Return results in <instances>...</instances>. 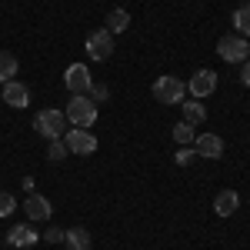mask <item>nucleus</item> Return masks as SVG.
I'll list each match as a JSON object with an SVG mask.
<instances>
[{"instance_id":"obj_1","label":"nucleus","mask_w":250,"mask_h":250,"mask_svg":"<svg viewBox=\"0 0 250 250\" xmlns=\"http://www.w3.org/2000/svg\"><path fill=\"white\" fill-rule=\"evenodd\" d=\"M34 130L40 137H47V140H63V134H67V114L63 110H40L34 117Z\"/></svg>"},{"instance_id":"obj_2","label":"nucleus","mask_w":250,"mask_h":250,"mask_svg":"<svg viewBox=\"0 0 250 250\" xmlns=\"http://www.w3.org/2000/svg\"><path fill=\"white\" fill-rule=\"evenodd\" d=\"M154 97L160 100V104H167V107H173V104H184V97H187V83L180 77H173V74H164V77L154 80Z\"/></svg>"},{"instance_id":"obj_3","label":"nucleus","mask_w":250,"mask_h":250,"mask_svg":"<svg viewBox=\"0 0 250 250\" xmlns=\"http://www.w3.org/2000/svg\"><path fill=\"white\" fill-rule=\"evenodd\" d=\"M67 124L70 127H80V130H87L90 124L97 120V104L90 97H74V100H67Z\"/></svg>"},{"instance_id":"obj_4","label":"nucleus","mask_w":250,"mask_h":250,"mask_svg":"<svg viewBox=\"0 0 250 250\" xmlns=\"http://www.w3.org/2000/svg\"><path fill=\"white\" fill-rule=\"evenodd\" d=\"M217 54L227 63H244V60H250V40L240 34H227L217 40Z\"/></svg>"},{"instance_id":"obj_5","label":"nucleus","mask_w":250,"mask_h":250,"mask_svg":"<svg viewBox=\"0 0 250 250\" xmlns=\"http://www.w3.org/2000/svg\"><path fill=\"white\" fill-rule=\"evenodd\" d=\"M63 87L70 90V97H87L90 87H94V77H90V70L83 63H70L63 70Z\"/></svg>"},{"instance_id":"obj_6","label":"nucleus","mask_w":250,"mask_h":250,"mask_svg":"<svg viewBox=\"0 0 250 250\" xmlns=\"http://www.w3.org/2000/svg\"><path fill=\"white\" fill-rule=\"evenodd\" d=\"M63 144H67L70 154H80V157L97 154V137L90 134V130H80V127H70V130L63 134Z\"/></svg>"},{"instance_id":"obj_7","label":"nucleus","mask_w":250,"mask_h":250,"mask_svg":"<svg viewBox=\"0 0 250 250\" xmlns=\"http://www.w3.org/2000/svg\"><path fill=\"white\" fill-rule=\"evenodd\" d=\"M110 54H114V34L107 27H100V30H94L87 37V57L90 60H110Z\"/></svg>"},{"instance_id":"obj_8","label":"nucleus","mask_w":250,"mask_h":250,"mask_svg":"<svg viewBox=\"0 0 250 250\" xmlns=\"http://www.w3.org/2000/svg\"><path fill=\"white\" fill-rule=\"evenodd\" d=\"M213 90H217V74L207 70V67H200V70L187 80V94H190L193 100H207Z\"/></svg>"},{"instance_id":"obj_9","label":"nucleus","mask_w":250,"mask_h":250,"mask_svg":"<svg viewBox=\"0 0 250 250\" xmlns=\"http://www.w3.org/2000/svg\"><path fill=\"white\" fill-rule=\"evenodd\" d=\"M193 150H197V157L220 160V157H224V140H220L217 134H197V140H193Z\"/></svg>"},{"instance_id":"obj_10","label":"nucleus","mask_w":250,"mask_h":250,"mask_svg":"<svg viewBox=\"0 0 250 250\" xmlns=\"http://www.w3.org/2000/svg\"><path fill=\"white\" fill-rule=\"evenodd\" d=\"M0 97H3V104H10V107H17V110H23V107L30 104V90H27V83H20V80H7L3 90H0Z\"/></svg>"},{"instance_id":"obj_11","label":"nucleus","mask_w":250,"mask_h":250,"mask_svg":"<svg viewBox=\"0 0 250 250\" xmlns=\"http://www.w3.org/2000/svg\"><path fill=\"white\" fill-rule=\"evenodd\" d=\"M37 240H40V230H34L30 224H17L14 230L7 233V244H10V247H17V250L30 247V244H37Z\"/></svg>"},{"instance_id":"obj_12","label":"nucleus","mask_w":250,"mask_h":250,"mask_svg":"<svg viewBox=\"0 0 250 250\" xmlns=\"http://www.w3.org/2000/svg\"><path fill=\"white\" fill-rule=\"evenodd\" d=\"M23 210H27V220H47L50 217V200L43 193H27Z\"/></svg>"},{"instance_id":"obj_13","label":"nucleus","mask_w":250,"mask_h":250,"mask_svg":"<svg viewBox=\"0 0 250 250\" xmlns=\"http://www.w3.org/2000/svg\"><path fill=\"white\" fill-rule=\"evenodd\" d=\"M237 207H240V193L237 190H220L213 197V213L217 217H230Z\"/></svg>"},{"instance_id":"obj_14","label":"nucleus","mask_w":250,"mask_h":250,"mask_svg":"<svg viewBox=\"0 0 250 250\" xmlns=\"http://www.w3.org/2000/svg\"><path fill=\"white\" fill-rule=\"evenodd\" d=\"M63 247L67 250H90V230L83 227H70L63 233Z\"/></svg>"},{"instance_id":"obj_15","label":"nucleus","mask_w":250,"mask_h":250,"mask_svg":"<svg viewBox=\"0 0 250 250\" xmlns=\"http://www.w3.org/2000/svg\"><path fill=\"white\" fill-rule=\"evenodd\" d=\"M180 107H184V120H187V124H193V127L207 120V107H204L200 100H184Z\"/></svg>"},{"instance_id":"obj_16","label":"nucleus","mask_w":250,"mask_h":250,"mask_svg":"<svg viewBox=\"0 0 250 250\" xmlns=\"http://www.w3.org/2000/svg\"><path fill=\"white\" fill-rule=\"evenodd\" d=\"M127 27H130V14H127L124 7H114V10L107 14V30H110V34H124Z\"/></svg>"},{"instance_id":"obj_17","label":"nucleus","mask_w":250,"mask_h":250,"mask_svg":"<svg viewBox=\"0 0 250 250\" xmlns=\"http://www.w3.org/2000/svg\"><path fill=\"white\" fill-rule=\"evenodd\" d=\"M173 140H177L180 147H193V140H197V127L187 124V120H180V124L173 127Z\"/></svg>"},{"instance_id":"obj_18","label":"nucleus","mask_w":250,"mask_h":250,"mask_svg":"<svg viewBox=\"0 0 250 250\" xmlns=\"http://www.w3.org/2000/svg\"><path fill=\"white\" fill-rule=\"evenodd\" d=\"M230 20H233V30H237L240 37H250V7H244V3H240V7L233 10Z\"/></svg>"},{"instance_id":"obj_19","label":"nucleus","mask_w":250,"mask_h":250,"mask_svg":"<svg viewBox=\"0 0 250 250\" xmlns=\"http://www.w3.org/2000/svg\"><path fill=\"white\" fill-rule=\"evenodd\" d=\"M14 74H17V57L10 50H0V83L14 80Z\"/></svg>"},{"instance_id":"obj_20","label":"nucleus","mask_w":250,"mask_h":250,"mask_svg":"<svg viewBox=\"0 0 250 250\" xmlns=\"http://www.w3.org/2000/svg\"><path fill=\"white\" fill-rule=\"evenodd\" d=\"M14 210H17V197L10 190H0V217H10Z\"/></svg>"},{"instance_id":"obj_21","label":"nucleus","mask_w":250,"mask_h":250,"mask_svg":"<svg viewBox=\"0 0 250 250\" xmlns=\"http://www.w3.org/2000/svg\"><path fill=\"white\" fill-rule=\"evenodd\" d=\"M67 154H70V150H67L63 140H50V147H47V157H50V160H63Z\"/></svg>"},{"instance_id":"obj_22","label":"nucleus","mask_w":250,"mask_h":250,"mask_svg":"<svg viewBox=\"0 0 250 250\" xmlns=\"http://www.w3.org/2000/svg\"><path fill=\"white\" fill-rule=\"evenodd\" d=\"M173 160H177L180 167H190L193 160H197V150H193V147H180V150L173 154Z\"/></svg>"},{"instance_id":"obj_23","label":"nucleus","mask_w":250,"mask_h":250,"mask_svg":"<svg viewBox=\"0 0 250 250\" xmlns=\"http://www.w3.org/2000/svg\"><path fill=\"white\" fill-rule=\"evenodd\" d=\"M63 233L67 230H60V227H47V230L40 233V240L43 244H63Z\"/></svg>"},{"instance_id":"obj_24","label":"nucleus","mask_w":250,"mask_h":250,"mask_svg":"<svg viewBox=\"0 0 250 250\" xmlns=\"http://www.w3.org/2000/svg\"><path fill=\"white\" fill-rule=\"evenodd\" d=\"M87 97H90L94 104H97V100H110V87H104V83H94V87H90V94H87Z\"/></svg>"},{"instance_id":"obj_25","label":"nucleus","mask_w":250,"mask_h":250,"mask_svg":"<svg viewBox=\"0 0 250 250\" xmlns=\"http://www.w3.org/2000/svg\"><path fill=\"white\" fill-rule=\"evenodd\" d=\"M240 83H244V87H250V60H244V63H240Z\"/></svg>"},{"instance_id":"obj_26","label":"nucleus","mask_w":250,"mask_h":250,"mask_svg":"<svg viewBox=\"0 0 250 250\" xmlns=\"http://www.w3.org/2000/svg\"><path fill=\"white\" fill-rule=\"evenodd\" d=\"M0 104H3V97H0Z\"/></svg>"}]
</instances>
